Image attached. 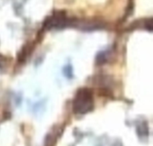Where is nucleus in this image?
<instances>
[{"mask_svg": "<svg viewBox=\"0 0 153 146\" xmlns=\"http://www.w3.org/2000/svg\"><path fill=\"white\" fill-rule=\"evenodd\" d=\"M94 108V96L89 88H83L76 92L73 102V112L83 115L91 112Z\"/></svg>", "mask_w": 153, "mask_h": 146, "instance_id": "1", "label": "nucleus"}, {"mask_svg": "<svg viewBox=\"0 0 153 146\" xmlns=\"http://www.w3.org/2000/svg\"><path fill=\"white\" fill-rule=\"evenodd\" d=\"M66 22V18L64 13H57L46 19L45 21V27L46 28H58L62 27Z\"/></svg>", "mask_w": 153, "mask_h": 146, "instance_id": "2", "label": "nucleus"}]
</instances>
